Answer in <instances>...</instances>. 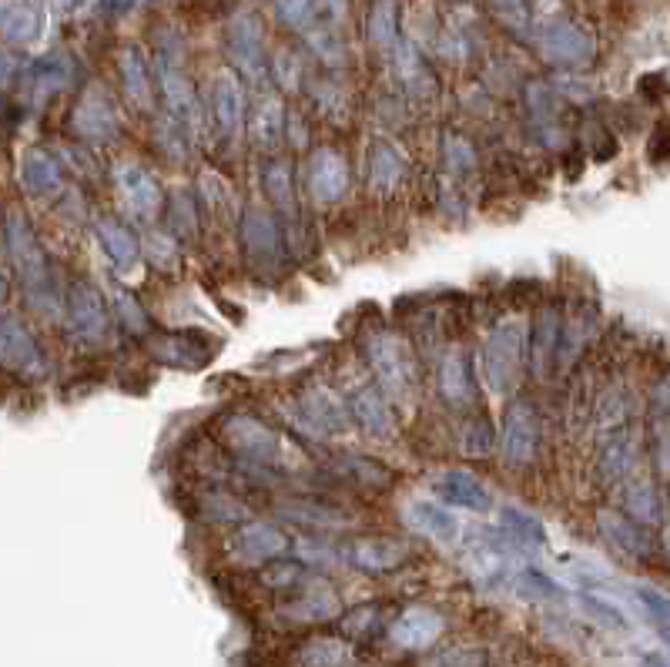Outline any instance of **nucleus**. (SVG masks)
Instances as JSON below:
<instances>
[{
  "mask_svg": "<svg viewBox=\"0 0 670 667\" xmlns=\"http://www.w3.org/2000/svg\"><path fill=\"white\" fill-rule=\"evenodd\" d=\"M128 7H134V0H101V11H111V14H124Z\"/></svg>",
  "mask_w": 670,
  "mask_h": 667,
  "instance_id": "nucleus-14",
  "label": "nucleus"
},
{
  "mask_svg": "<svg viewBox=\"0 0 670 667\" xmlns=\"http://www.w3.org/2000/svg\"><path fill=\"white\" fill-rule=\"evenodd\" d=\"M583 604H587V611H590V614H597V621H600V624H607V627H624V617H620L610 604H603V600H597V597H583Z\"/></svg>",
  "mask_w": 670,
  "mask_h": 667,
  "instance_id": "nucleus-12",
  "label": "nucleus"
},
{
  "mask_svg": "<svg viewBox=\"0 0 670 667\" xmlns=\"http://www.w3.org/2000/svg\"><path fill=\"white\" fill-rule=\"evenodd\" d=\"M0 359H4L11 369L37 366V346H34L31 332H27L24 322L14 316L0 319Z\"/></svg>",
  "mask_w": 670,
  "mask_h": 667,
  "instance_id": "nucleus-1",
  "label": "nucleus"
},
{
  "mask_svg": "<svg viewBox=\"0 0 670 667\" xmlns=\"http://www.w3.org/2000/svg\"><path fill=\"white\" fill-rule=\"evenodd\" d=\"M37 31H41V14H37L31 4H14L0 14V37H4V41L27 44L34 41Z\"/></svg>",
  "mask_w": 670,
  "mask_h": 667,
  "instance_id": "nucleus-3",
  "label": "nucleus"
},
{
  "mask_svg": "<svg viewBox=\"0 0 670 667\" xmlns=\"http://www.w3.org/2000/svg\"><path fill=\"white\" fill-rule=\"evenodd\" d=\"M640 600L650 607V611L657 614V624L664 627V617H667V600L660 597V594H654V590H640Z\"/></svg>",
  "mask_w": 670,
  "mask_h": 667,
  "instance_id": "nucleus-13",
  "label": "nucleus"
},
{
  "mask_svg": "<svg viewBox=\"0 0 670 667\" xmlns=\"http://www.w3.org/2000/svg\"><path fill=\"white\" fill-rule=\"evenodd\" d=\"M104 242H108V249L118 255V262H128V255L134 252V242L118 225H104Z\"/></svg>",
  "mask_w": 670,
  "mask_h": 667,
  "instance_id": "nucleus-11",
  "label": "nucleus"
},
{
  "mask_svg": "<svg viewBox=\"0 0 670 667\" xmlns=\"http://www.w3.org/2000/svg\"><path fill=\"white\" fill-rule=\"evenodd\" d=\"M238 543H242V550L248 557H272V554H279V550L285 547V540L275 530H268V527H248V530H242Z\"/></svg>",
  "mask_w": 670,
  "mask_h": 667,
  "instance_id": "nucleus-9",
  "label": "nucleus"
},
{
  "mask_svg": "<svg viewBox=\"0 0 670 667\" xmlns=\"http://www.w3.org/2000/svg\"><path fill=\"white\" fill-rule=\"evenodd\" d=\"M413 517H416V527H423V530H429V533H436V537H449V533H453V520H449L439 507L419 503V507L413 510Z\"/></svg>",
  "mask_w": 670,
  "mask_h": 667,
  "instance_id": "nucleus-10",
  "label": "nucleus"
},
{
  "mask_svg": "<svg viewBox=\"0 0 670 667\" xmlns=\"http://www.w3.org/2000/svg\"><path fill=\"white\" fill-rule=\"evenodd\" d=\"M305 667H352V647L335 641V637H319L309 641L302 651Z\"/></svg>",
  "mask_w": 670,
  "mask_h": 667,
  "instance_id": "nucleus-4",
  "label": "nucleus"
},
{
  "mask_svg": "<svg viewBox=\"0 0 670 667\" xmlns=\"http://www.w3.org/2000/svg\"><path fill=\"white\" fill-rule=\"evenodd\" d=\"M533 443H536L533 419L526 409H520V413L510 419V433H506V456H510V463H523L526 456L533 453Z\"/></svg>",
  "mask_w": 670,
  "mask_h": 667,
  "instance_id": "nucleus-6",
  "label": "nucleus"
},
{
  "mask_svg": "<svg viewBox=\"0 0 670 667\" xmlns=\"http://www.w3.org/2000/svg\"><path fill=\"white\" fill-rule=\"evenodd\" d=\"M443 497H449L453 503H463L469 510H486V503H490V493L469 473H449V480L443 483Z\"/></svg>",
  "mask_w": 670,
  "mask_h": 667,
  "instance_id": "nucleus-5",
  "label": "nucleus"
},
{
  "mask_svg": "<svg viewBox=\"0 0 670 667\" xmlns=\"http://www.w3.org/2000/svg\"><path fill=\"white\" fill-rule=\"evenodd\" d=\"M24 185L31 188V192H51L57 185L54 158L44 155V151H31V155L24 158Z\"/></svg>",
  "mask_w": 670,
  "mask_h": 667,
  "instance_id": "nucleus-8",
  "label": "nucleus"
},
{
  "mask_svg": "<svg viewBox=\"0 0 670 667\" xmlns=\"http://www.w3.org/2000/svg\"><path fill=\"white\" fill-rule=\"evenodd\" d=\"M4 299H7V279L0 275V306H4Z\"/></svg>",
  "mask_w": 670,
  "mask_h": 667,
  "instance_id": "nucleus-15",
  "label": "nucleus"
},
{
  "mask_svg": "<svg viewBox=\"0 0 670 667\" xmlns=\"http://www.w3.org/2000/svg\"><path fill=\"white\" fill-rule=\"evenodd\" d=\"M443 631V621L433 611H406L392 624V641L409 651H423L436 641V634Z\"/></svg>",
  "mask_w": 670,
  "mask_h": 667,
  "instance_id": "nucleus-2",
  "label": "nucleus"
},
{
  "mask_svg": "<svg viewBox=\"0 0 670 667\" xmlns=\"http://www.w3.org/2000/svg\"><path fill=\"white\" fill-rule=\"evenodd\" d=\"M352 557H356V564L366 570H389L402 560V547L399 543H389V540H382V543L369 540V543H359V547L352 550Z\"/></svg>",
  "mask_w": 670,
  "mask_h": 667,
  "instance_id": "nucleus-7",
  "label": "nucleus"
}]
</instances>
